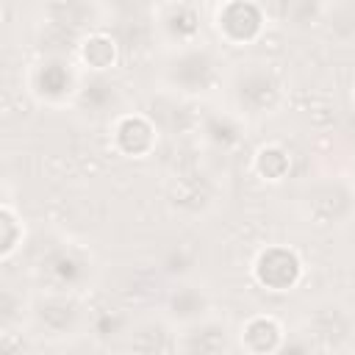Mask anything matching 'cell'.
I'll return each mask as SVG.
<instances>
[{
  "label": "cell",
  "mask_w": 355,
  "mask_h": 355,
  "mask_svg": "<svg viewBox=\"0 0 355 355\" xmlns=\"http://www.w3.org/2000/svg\"><path fill=\"white\" fill-rule=\"evenodd\" d=\"M222 89L227 97V111H233L241 122H261L275 116L288 97L283 72L263 58L233 64L225 72Z\"/></svg>",
  "instance_id": "1"
},
{
  "label": "cell",
  "mask_w": 355,
  "mask_h": 355,
  "mask_svg": "<svg viewBox=\"0 0 355 355\" xmlns=\"http://www.w3.org/2000/svg\"><path fill=\"white\" fill-rule=\"evenodd\" d=\"M92 313L83 302V294L47 291L39 288L25 302V324L28 330L47 344H69L83 336Z\"/></svg>",
  "instance_id": "2"
},
{
  "label": "cell",
  "mask_w": 355,
  "mask_h": 355,
  "mask_svg": "<svg viewBox=\"0 0 355 355\" xmlns=\"http://www.w3.org/2000/svg\"><path fill=\"white\" fill-rule=\"evenodd\" d=\"M158 80L169 94L183 97V100H197V97H208L211 92L222 89L225 69H222L216 50L200 42L183 50H169L161 64Z\"/></svg>",
  "instance_id": "3"
},
{
  "label": "cell",
  "mask_w": 355,
  "mask_h": 355,
  "mask_svg": "<svg viewBox=\"0 0 355 355\" xmlns=\"http://www.w3.org/2000/svg\"><path fill=\"white\" fill-rule=\"evenodd\" d=\"M83 78L86 72L78 67L75 58L64 53H44L25 67L22 83L33 103L44 108H67V105H78Z\"/></svg>",
  "instance_id": "4"
},
{
  "label": "cell",
  "mask_w": 355,
  "mask_h": 355,
  "mask_svg": "<svg viewBox=\"0 0 355 355\" xmlns=\"http://www.w3.org/2000/svg\"><path fill=\"white\" fill-rule=\"evenodd\" d=\"M33 275L39 286L47 291L83 294L97 275V263H94V255L83 244L72 239H58L39 252Z\"/></svg>",
  "instance_id": "5"
},
{
  "label": "cell",
  "mask_w": 355,
  "mask_h": 355,
  "mask_svg": "<svg viewBox=\"0 0 355 355\" xmlns=\"http://www.w3.org/2000/svg\"><path fill=\"white\" fill-rule=\"evenodd\" d=\"M300 214L313 227H338L355 216V183L347 178H319L300 194Z\"/></svg>",
  "instance_id": "6"
},
{
  "label": "cell",
  "mask_w": 355,
  "mask_h": 355,
  "mask_svg": "<svg viewBox=\"0 0 355 355\" xmlns=\"http://www.w3.org/2000/svg\"><path fill=\"white\" fill-rule=\"evenodd\" d=\"M269 25V11L263 3L252 0H227L211 8V28L216 39L227 47L255 44Z\"/></svg>",
  "instance_id": "7"
},
{
  "label": "cell",
  "mask_w": 355,
  "mask_h": 355,
  "mask_svg": "<svg viewBox=\"0 0 355 355\" xmlns=\"http://www.w3.org/2000/svg\"><path fill=\"white\" fill-rule=\"evenodd\" d=\"M305 336L324 352H341L355 341V311L341 300H322L305 311Z\"/></svg>",
  "instance_id": "8"
},
{
  "label": "cell",
  "mask_w": 355,
  "mask_h": 355,
  "mask_svg": "<svg viewBox=\"0 0 355 355\" xmlns=\"http://www.w3.org/2000/svg\"><path fill=\"white\" fill-rule=\"evenodd\" d=\"M252 280L269 294H288L305 280V261L291 244H266L252 258Z\"/></svg>",
  "instance_id": "9"
},
{
  "label": "cell",
  "mask_w": 355,
  "mask_h": 355,
  "mask_svg": "<svg viewBox=\"0 0 355 355\" xmlns=\"http://www.w3.org/2000/svg\"><path fill=\"white\" fill-rule=\"evenodd\" d=\"M211 313H214V294L200 280L180 277L164 291L161 316L178 330L186 327V324H194V322H200Z\"/></svg>",
  "instance_id": "10"
},
{
  "label": "cell",
  "mask_w": 355,
  "mask_h": 355,
  "mask_svg": "<svg viewBox=\"0 0 355 355\" xmlns=\"http://www.w3.org/2000/svg\"><path fill=\"white\" fill-rule=\"evenodd\" d=\"M202 14L194 3H158L153 8V28L155 36L169 50H183L200 44L202 39Z\"/></svg>",
  "instance_id": "11"
},
{
  "label": "cell",
  "mask_w": 355,
  "mask_h": 355,
  "mask_svg": "<svg viewBox=\"0 0 355 355\" xmlns=\"http://www.w3.org/2000/svg\"><path fill=\"white\" fill-rule=\"evenodd\" d=\"M111 147L125 158H147L158 147V125L144 111H122L111 119Z\"/></svg>",
  "instance_id": "12"
},
{
  "label": "cell",
  "mask_w": 355,
  "mask_h": 355,
  "mask_svg": "<svg viewBox=\"0 0 355 355\" xmlns=\"http://www.w3.org/2000/svg\"><path fill=\"white\" fill-rule=\"evenodd\" d=\"M233 344V327L216 313L178 330V355H230Z\"/></svg>",
  "instance_id": "13"
},
{
  "label": "cell",
  "mask_w": 355,
  "mask_h": 355,
  "mask_svg": "<svg viewBox=\"0 0 355 355\" xmlns=\"http://www.w3.org/2000/svg\"><path fill=\"white\" fill-rule=\"evenodd\" d=\"M125 355H178V327L161 313L133 319L125 330Z\"/></svg>",
  "instance_id": "14"
},
{
  "label": "cell",
  "mask_w": 355,
  "mask_h": 355,
  "mask_svg": "<svg viewBox=\"0 0 355 355\" xmlns=\"http://www.w3.org/2000/svg\"><path fill=\"white\" fill-rule=\"evenodd\" d=\"M236 344L244 355H280L288 344V333L277 316L252 313L236 327Z\"/></svg>",
  "instance_id": "15"
},
{
  "label": "cell",
  "mask_w": 355,
  "mask_h": 355,
  "mask_svg": "<svg viewBox=\"0 0 355 355\" xmlns=\"http://www.w3.org/2000/svg\"><path fill=\"white\" fill-rule=\"evenodd\" d=\"M75 61L86 75H108L119 64V42L108 31L94 28L75 42Z\"/></svg>",
  "instance_id": "16"
},
{
  "label": "cell",
  "mask_w": 355,
  "mask_h": 355,
  "mask_svg": "<svg viewBox=\"0 0 355 355\" xmlns=\"http://www.w3.org/2000/svg\"><path fill=\"white\" fill-rule=\"evenodd\" d=\"M319 25L341 47H355V0L324 3L322 6V22Z\"/></svg>",
  "instance_id": "17"
},
{
  "label": "cell",
  "mask_w": 355,
  "mask_h": 355,
  "mask_svg": "<svg viewBox=\"0 0 355 355\" xmlns=\"http://www.w3.org/2000/svg\"><path fill=\"white\" fill-rule=\"evenodd\" d=\"M252 172L263 180V183H280L288 178L291 172V153L286 144L280 141H269L261 144L252 155Z\"/></svg>",
  "instance_id": "18"
},
{
  "label": "cell",
  "mask_w": 355,
  "mask_h": 355,
  "mask_svg": "<svg viewBox=\"0 0 355 355\" xmlns=\"http://www.w3.org/2000/svg\"><path fill=\"white\" fill-rule=\"evenodd\" d=\"M241 119L233 114V111H216V114H208V116H202V122H200V133L205 136V141L208 144H214V147H219V150H230V147H236L239 144V139H241Z\"/></svg>",
  "instance_id": "19"
},
{
  "label": "cell",
  "mask_w": 355,
  "mask_h": 355,
  "mask_svg": "<svg viewBox=\"0 0 355 355\" xmlns=\"http://www.w3.org/2000/svg\"><path fill=\"white\" fill-rule=\"evenodd\" d=\"M22 241H25V222L8 202H3V208H0V258L11 261L14 252L22 247Z\"/></svg>",
  "instance_id": "20"
},
{
  "label": "cell",
  "mask_w": 355,
  "mask_h": 355,
  "mask_svg": "<svg viewBox=\"0 0 355 355\" xmlns=\"http://www.w3.org/2000/svg\"><path fill=\"white\" fill-rule=\"evenodd\" d=\"M61 347H64V352H61V355H100L97 344H92V341H83V338H78V341H69V344H61Z\"/></svg>",
  "instance_id": "21"
},
{
  "label": "cell",
  "mask_w": 355,
  "mask_h": 355,
  "mask_svg": "<svg viewBox=\"0 0 355 355\" xmlns=\"http://www.w3.org/2000/svg\"><path fill=\"white\" fill-rule=\"evenodd\" d=\"M352 105H355V86H352Z\"/></svg>",
  "instance_id": "22"
}]
</instances>
